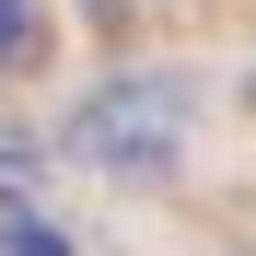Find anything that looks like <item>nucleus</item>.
Instances as JSON below:
<instances>
[{
  "label": "nucleus",
  "mask_w": 256,
  "mask_h": 256,
  "mask_svg": "<svg viewBox=\"0 0 256 256\" xmlns=\"http://www.w3.org/2000/svg\"><path fill=\"white\" fill-rule=\"evenodd\" d=\"M82 163H105V175H163L186 140V82H116V94L82 105Z\"/></svg>",
  "instance_id": "f257e3e1"
},
{
  "label": "nucleus",
  "mask_w": 256,
  "mask_h": 256,
  "mask_svg": "<svg viewBox=\"0 0 256 256\" xmlns=\"http://www.w3.org/2000/svg\"><path fill=\"white\" fill-rule=\"evenodd\" d=\"M35 47H47L35 0H0V82H12V70H35Z\"/></svg>",
  "instance_id": "f03ea898"
}]
</instances>
